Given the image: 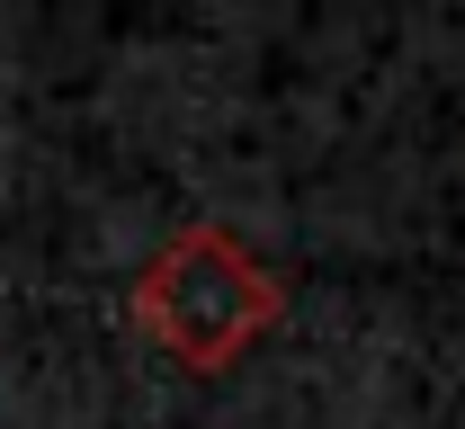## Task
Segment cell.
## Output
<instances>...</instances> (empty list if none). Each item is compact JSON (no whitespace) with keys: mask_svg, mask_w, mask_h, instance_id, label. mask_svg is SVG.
<instances>
[{"mask_svg":"<svg viewBox=\"0 0 465 429\" xmlns=\"http://www.w3.org/2000/svg\"><path fill=\"white\" fill-rule=\"evenodd\" d=\"M125 313H134V331H143L171 367L224 375L278 331L287 287L242 250V233H224V224H179L171 242L143 259Z\"/></svg>","mask_w":465,"mask_h":429,"instance_id":"1","label":"cell"}]
</instances>
